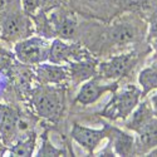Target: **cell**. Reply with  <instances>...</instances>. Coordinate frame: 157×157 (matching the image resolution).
<instances>
[{
  "label": "cell",
  "mask_w": 157,
  "mask_h": 157,
  "mask_svg": "<svg viewBox=\"0 0 157 157\" xmlns=\"http://www.w3.org/2000/svg\"><path fill=\"white\" fill-rule=\"evenodd\" d=\"M150 24V39L151 40H157V10L152 13Z\"/></svg>",
  "instance_id": "22"
},
{
  "label": "cell",
  "mask_w": 157,
  "mask_h": 157,
  "mask_svg": "<svg viewBox=\"0 0 157 157\" xmlns=\"http://www.w3.org/2000/svg\"><path fill=\"white\" fill-rule=\"evenodd\" d=\"M118 88V83L113 82L111 84H102L101 83V77L97 74L89 79L81 87L79 92H78L75 97V102L81 103L83 106H88L97 102L101 96H103L106 92H116V89Z\"/></svg>",
  "instance_id": "7"
},
{
  "label": "cell",
  "mask_w": 157,
  "mask_h": 157,
  "mask_svg": "<svg viewBox=\"0 0 157 157\" xmlns=\"http://www.w3.org/2000/svg\"><path fill=\"white\" fill-rule=\"evenodd\" d=\"M151 103H152V109H153L155 117H157V94H155L151 98Z\"/></svg>",
  "instance_id": "23"
},
{
  "label": "cell",
  "mask_w": 157,
  "mask_h": 157,
  "mask_svg": "<svg viewBox=\"0 0 157 157\" xmlns=\"http://www.w3.org/2000/svg\"><path fill=\"white\" fill-rule=\"evenodd\" d=\"M71 137L81 147L92 153L99 146V143L107 137V127L104 124L102 129H96L74 123L71 131Z\"/></svg>",
  "instance_id": "8"
},
{
  "label": "cell",
  "mask_w": 157,
  "mask_h": 157,
  "mask_svg": "<svg viewBox=\"0 0 157 157\" xmlns=\"http://www.w3.org/2000/svg\"><path fill=\"white\" fill-rule=\"evenodd\" d=\"M137 62L138 54L136 52L112 57L111 59L98 64V75L102 79H120L133 69Z\"/></svg>",
  "instance_id": "5"
},
{
  "label": "cell",
  "mask_w": 157,
  "mask_h": 157,
  "mask_svg": "<svg viewBox=\"0 0 157 157\" xmlns=\"http://www.w3.org/2000/svg\"><path fill=\"white\" fill-rule=\"evenodd\" d=\"M42 147L38 151V156H67V151L63 148H57L50 143L47 132L42 135Z\"/></svg>",
  "instance_id": "21"
},
{
  "label": "cell",
  "mask_w": 157,
  "mask_h": 157,
  "mask_svg": "<svg viewBox=\"0 0 157 157\" xmlns=\"http://www.w3.org/2000/svg\"><path fill=\"white\" fill-rule=\"evenodd\" d=\"M57 0H24V10L28 15H36L45 11L56 4Z\"/></svg>",
  "instance_id": "19"
},
{
  "label": "cell",
  "mask_w": 157,
  "mask_h": 157,
  "mask_svg": "<svg viewBox=\"0 0 157 157\" xmlns=\"http://www.w3.org/2000/svg\"><path fill=\"white\" fill-rule=\"evenodd\" d=\"M141 97L142 90L132 84L122 89L120 93L113 92V97L103 109L102 116L111 120H127L133 109L138 106Z\"/></svg>",
  "instance_id": "3"
},
{
  "label": "cell",
  "mask_w": 157,
  "mask_h": 157,
  "mask_svg": "<svg viewBox=\"0 0 157 157\" xmlns=\"http://www.w3.org/2000/svg\"><path fill=\"white\" fill-rule=\"evenodd\" d=\"M52 43L47 38L28 36L15 43L14 52L18 60L27 65H38L49 58Z\"/></svg>",
  "instance_id": "4"
},
{
  "label": "cell",
  "mask_w": 157,
  "mask_h": 157,
  "mask_svg": "<svg viewBox=\"0 0 157 157\" xmlns=\"http://www.w3.org/2000/svg\"><path fill=\"white\" fill-rule=\"evenodd\" d=\"M86 2H89L90 3V2H97V0H86Z\"/></svg>",
  "instance_id": "25"
},
{
  "label": "cell",
  "mask_w": 157,
  "mask_h": 157,
  "mask_svg": "<svg viewBox=\"0 0 157 157\" xmlns=\"http://www.w3.org/2000/svg\"><path fill=\"white\" fill-rule=\"evenodd\" d=\"M48 20L50 23L53 34L58 35L60 39L71 40L74 38L77 32V21L72 14L63 10H58L53 13Z\"/></svg>",
  "instance_id": "10"
},
{
  "label": "cell",
  "mask_w": 157,
  "mask_h": 157,
  "mask_svg": "<svg viewBox=\"0 0 157 157\" xmlns=\"http://www.w3.org/2000/svg\"><path fill=\"white\" fill-rule=\"evenodd\" d=\"M89 57L79 44H67L62 39H54L50 45L48 60L54 64L71 63Z\"/></svg>",
  "instance_id": "6"
},
{
  "label": "cell",
  "mask_w": 157,
  "mask_h": 157,
  "mask_svg": "<svg viewBox=\"0 0 157 157\" xmlns=\"http://www.w3.org/2000/svg\"><path fill=\"white\" fill-rule=\"evenodd\" d=\"M35 148V133L15 141L9 148L11 156H32Z\"/></svg>",
  "instance_id": "17"
},
{
  "label": "cell",
  "mask_w": 157,
  "mask_h": 157,
  "mask_svg": "<svg viewBox=\"0 0 157 157\" xmlns=\"http://www.w3.org/2000/svg\"><path fill=\"white\" fill-rule=\"evenodd\" d=\"M18 113L4 104H0V140L5 146H11L17 141Z\"/></svg>",
  "instance_id": "12"
},
{
  "label": "cell",
  "mask_w": 157,
  "mask_h": 157,
  "mask_svg": "<svg viewBox=\"0 0 157 157\" xmlns=\"http://www.w3.org/2000/svg\"><path fill=\"white\" fill-rule=\"evenodd\" d=\"M138 82L142 88V97L157 88V68H145L138 75Z\"/></svg>",
  "instance_id": "18"
},
{
  "label": "cell",
  "mask_w": 157,
  "mask_h": 157,
  "mask_svg": "<svg viewBox=\"0 0 157 157\" xmlns=\"http://www.w3.org/2000/svg\"><path fill=\"white\" fill-rule=\"evenodd\" d=\"M30 103L38 116L57 122L64 109V90L54 84H40L32 92Z\"/></svg>",
  "instance_id": "1"
},
{
  "label": "cell",
  "mask_w": 157,
  "mask_h": 157,
  "mask_svg": "<svg viewBox=\"0 0 157 157\" xmlns=\"http://www.w3.org/2000/svg\"><path fill=\"white\" fill-rule=\"evenodd\" d=\"M0 35L9 43H17L30 34V20L19 5H9L0 21Z\"/></svg>",
  "instance_id": "2"
},
{
  "label": "cell",
  "mask_w": 157,
  "mask_h": 157,
  "mask_svg": "<svg viewBox=\"0 0 157 157\" xmlns=\"http://www.w3.org/2000/svg\"><path fill=\"white\" fill-rule=\"evenodd\" d=\"M35 77L40 84H60L69 77V69L62 64L40 63L35 69Z\"/></svg>",
  "instance_id": "11"
},
{
  "label": "cell",
  "mask_w": 157,
  "mask_h": 157,
  "mask_svg": "<svg viewBox=\"0 0 157 157\" xmlns=\"http://www.w3.org/2000/svg\"><path fill=\"white\" fill-rule=\"evenodd\" d=\"M69 77L74 83H81L98 74V65L94 59L90 57L71 62L69 63Z\"/></svg>",
  "instance_id": "14"
},
{
  "label": "cell",
  "mask_w": 157,
  "mask_h": 157,
  "mask_svg": "<svg viewBox=\"0 0 157 157\" xmlns=\"http://www.w3.org/2000/svg\"><path fill=\"white\" fill-rule=\"evenodd\" d=\"M108 35L111 42L114 44H127L133 42L137 38V28L133 23L128 20H122L112 25Z\"/></svg>",
  "instance_id": "15"
},
{
  "label": "cell",
  "mask_w": 157,
  "mask_h": 157,
  "mask_svg": "<svg viewBox=\"0 0 157 157\" xmlns=\"http://www.w3.org/2000/svg\"><path fill=\"white\" fill-rule=\"evenodd\" d=\"M129 116H131L129 120L126 121V127L136 132L142 124H145L148 120L152 118L155 113H153L152 106H150V102H142L140 106H137L133 109V112Z\"/></svg>",
  "instance_id": "16"
},
{
  "label": "cell",
  "mask_w": 157,
  "mask_h": 157,
  "mask_svg": "<svg viewBox=\"0 0 157 157\" xmlns=\"http://www.w3.org/2000/svg\"><path fill=\"white\" fill-rule=\"evenodd\" d=\"M135 138V155H148L157 148V117H152L137 131Z\"/></svg>",
  "instance_id": "9"
},
{
  "label": "cell",
  "mask_w": 157,
  "mask_h": 157,
  "mask_svg": "<svg viewBox=\"0 0 157 157\" xmlns=\"http://www.w3.org/2000/svg\"><path fill=\"white\" fill-rule=\"evenodd\" d=\"M124 10L146 11L152 6V0H114Z\"/></svg>",
  "instance_id": "20"
},
{
  "label": "cell",
  "mask_w": 157,
  "mask_h": 157,
  "mask_svg": "<svg viewBox=\"0 0 157 157\" xmlns=\"http://www.w3.org/2000/svg\"><path fill=\"white\" fill-rule=\"evenodd\" d=\"M148 155H151V156H157V148H155V150H152Z\"/></svg>",
  "instance_id": "24"
},
{
  "label": "cell",
  "mask_w": 157,
  "mask_h": 157,
  "mask_svg": "<svg viewBox=\"0 0 157 157\" xmlns=\"http://www.w3.org/2000/svg\"><path fill=\"white\" fill-rule=\"evenodd\" d=\"M107 127V137L109 138V145L113 148V155L117 156H131L135 155V137L123 131L111 127Z\"/></svg>",
  "instance_id": "13"
}]
</instances>
